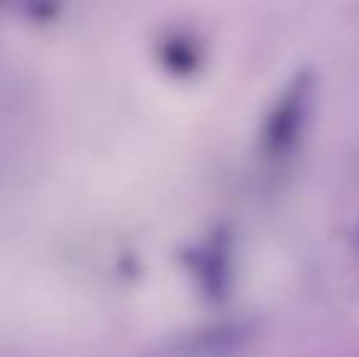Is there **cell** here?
<instances>
[{
  "mask_svg": "<svg viewBox=\"0 0 359 357\" xmlns=\"http://www.w3.org/2000/svg\"><path fill=\"white\" fill-rule=\"evenodd\" d=\"M313 108V79L298 74L286 83L279 98L266 110L259 125V154L271 164H281L301 144Z\"/></svg>",
  "mask_w": 359,
  "mask_h": 357,
  "instance_id": "cell-1",
  "label": "cell"
},
{
  "mask_svg": "<svg viewBox=\"0 0 359 357\" xmlns=\"http://www.w3.org/2000/svg\"><path fill=\"white\" fill-rule=\"evenodd\" d=\"M237 353H240L237 330L217 328L176 348L169 357H237Z\"/></svg>",
  "mask_w": 359,
  "mask_h": 357,
  "instance_id": "cell-2",
  "label": "cell"
}]
</instances>
